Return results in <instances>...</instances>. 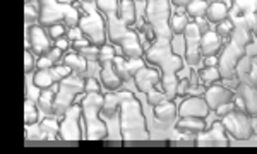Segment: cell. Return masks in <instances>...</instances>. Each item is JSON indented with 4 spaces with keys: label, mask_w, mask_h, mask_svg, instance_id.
I'll return each mask as SVG.
<instances>
[{
    "label": "cell",
    "mask_w": 257,
    "mask_h": 154,
    "mask_svg": "<svg viewBox=\"0 0 257 154\" xmlns=\"http://www.w3.org/2000/svg\"><path fill=\"white\" fill-rule=\"evenodd\" d=\"M146 62L149 65L158 67L161 72L160 89L165 91L168 99H175L178 96V74L184 69V60L173 50L172 40H156L146 50Z\"/></svg>",
    "instance_id": "1"
},
{
    "label": "cell",
    "mask_w": 257,
    "mask_h": 154,
    "mask_svg": "<svg viewBox=\"0 0 257 154\" xmlns=\"http://www.w3.org/2000/svg\"><path fill=\"white\" fill-rule=\"evenodd\" d=\"M118 118H120V134H122V140L125 144L144 142V140L149 139V128L146 123L143 106H141V101L131 91L127 93L122 105H120Z\"/></svg>",
    "instance_id": "2"
},
{
    "label": "cell",
    "mask_w": 257,
    "mask_h": 154,
    "mask_svg": "<svg viewBox=\"0 0 257 154\" xmlns=\"http://www.w3.org/2000/svg\"><path fill=\"white\" fill-rule=\"evenodd\" d=\"M40 21L43 28L64 23L67 28L77 26L82 16V7L77 4H62L59 0H38Z\"/></svg>",
    "instance_id": "3"
},
{
    "label": "cell",
    "mask_w": 257,
    "mask_h": 154,
    "mask_svg": "<svg viewBox=\"0 0 257 154\" xmlns=\"http://www.w3.org/2000/svg\"><path fill=\"white\" fill-rule=\"evenodd\" d=\"M103 103H105V96L101 93H84V98L81 99L88 140H103L108 135V128L101 120Z\"/></svg>",
    "instance_id": "4"
},
{
    "label": "cell",
    "mask_w": 257,
    "mask_h": 154,
    "mask_svg": "<svg viewBox=\"0 0 257 154\" xmlns=\"http://www.w3.org/2000/svg\"><path fill=\"white\" fill-rule=\"evenodd\" d=\"M144 18L155 29L158 40H172V0H146Z\"/></svg>",
    "instance_id": "5"
},
{
    "label": "cell",
    "mask_w": 257,
    "mask_h": 154,
    "mask_svg": "<svg viewBox=\"0 0 257 154\" xmlns=\"http://www.w3.org/2000/svg\"><path fill=\"white\" fill-rule=\"evenodd\" d=\"M86 79L72 74L59 82V91L55 94V111L57 115H64L70 106L74 105V99L79 93H84Z\"/></svg>",
    "instance_id": "6"
},
{
    "label": "cell",
    "mask_w": 257,
    "mask_h": 154,
    "mask_svg": "<svg viewBox=\"0 0 257 154\" xmlns=\"http://www.w3.org/2000/svg\"><path fill=\"white\" fill-rule=\"evenodd\" d=\"M101 14L103 12L98 9L89 11L88 14L81 16L79 24H77V26L81 28L82 35H84L93 45H96V47L105 45L106 38H108V28H106V23Z\"/></svg>",
    "instance_id": "7"
},
{
    "label": "cell",
    "mask_w": 257,
    "mask_h": 154,
    "mask_svg": "<svg viewBox=\"0 0 257 154\" xmlns=\"http://www.w3.org/2000/svg\"><path fill=\"white\" fill-rule=\"evenodd\" d=\"M226 132L237 140H248L254 135V127H252V115L247 113L242 108H235L226 116L221 118Z\"/></svg>",
    "instance_id": "8"
},
{
    "label": "cell",
    "mask_w": 257,
    "mask_h": 154,
    "mask_svg": "<svg viewBox=\"0 0 257 154\" xmlns=\"http://www.w3.org/2000/svg\"><path fill=\"white\" fill-rule=\"evenodd\" d=\"M247 55L245 48L240 47L238 43H235L233 40L228 41L223 47L221 53L218 57V69L221 72L223 81H231V79H238L237 77V65L243 57Z\"/></svg>",
    "instance_id": "9"
},
{
    "label": "cell",
    "mask_w": 257,
    "mask_h": 154,
    "mask_svg": "<svg viewBox=\"0 0 257 154\" xmlns=\"http://www.w3.org/2000/svg\"><path fill=\"white\" fill-rule=\"evenodd\" d=\"M81 115H82V106L81 103L72 105L67 111L64 113V118L60 122V132L59 137L62 140H67V142H77L81 140Z\"/></svg>",
    "instance_id": "10"
},
{
    "label": "cell",
    "mask_w": 257,
    "mask_h": 154,
    "mask_svg": "<svg viewBox=\"0 0 257 154\" xmlns=\"http://www.w3.org/2000/svg\"><path fill=\"white\" fill-rule=\"evenodd\" d=\"M201 40H202V35H201V31H199L197 23L196 21L189 23V26L184 33V45H185L184 55H185V62H187L190 67L197 65L202 58Z\"/></svg>",
    "instance_id": "11"
},
{
    "label": "cell",
    "mask_w": 257,
    "mask_h": 154,
    "mask_svg": "<svg viewBox=\"0 0 257 154\" xmlns=\"http://www.w3.org/2000/svg\"><path fill=\"white\" fill-rule=\"evenodd\" d=\"M196 145H206V147H228L230 139H228V132L223 122H213V125L206 128L204 132L197 134Z\"/></svg>",
    "instance_id": "12"
},
{
    "label": "cell",
    "mask_w": 257,
    "mask_h": 154,
    "mask_svg": "<svg viewBox=\"0 0 257 154\" xmlns=\"http://www.w3.org/2000/svg\"><path fill=\"white\" fill-rule=\"evenodd\" d=\"M132 79H134V84L138 87V91H141V93H144L148 96V94H151L160 89L161 72L156 69H151V67H146V65H144V67L141 69Z\"/></svg>",
    "instance_id": "13"
},
{
    "label": "cell",
    "mask_w": 257,
    "mask_h": 154,
    "mask_svg": "<svg viewBox=\"0 0 257 154\" xmlns=\"http://www.w3.org/2000/svg\"><path fill=\"white\" fill-rule=\"evenodd\" d=\"M108 18V40L111 41L113 45H117V47H122L123 41H127L128 38H132V36L139 35L138 29H132L131 26H127V24H123L122 21L117 18V14H111V16H106Z\"/></svg>",
    "instance_id": "14"
},
{
    "label": "cell",
    "mask_w": 257,
    "mask_h": 154,
    "mask_svg": "<svg viewBox=\"0 0 257 154\" xmlns=\"http://www.w3.org/2000/svg\"><path fill=\"white\" fill-rule=\"evenodd\" d=\"M28 38H30V48L35 55L43 57L52 50V41H50V35L45 33V28L41 24H33L28 29Z\"/></svg>",
    "instance_id": "15"
},
{
    "label": "cell",
    "mask_w": 257,
    "mask_h": 154,
    "mask_svg": "<svg viewBox=\"0 0 257 154\" xmlns=\"http://www.w3.org/2000/svg\"><path fill=\"white\" fill-rule=\"evenodd\" d=\"M235 96H237V94H235L233 91H230L225 86H218V84L208 86V89H206V93H204V99L208 101V105L213 111H216L219 106L226 105V103H233Z\"/></svg>",
    "instance_id": "16"
},
{
    "label": "cell",
    "mask_w": 257,
    "mask_h": 154,
    "mask_svg": "<svg viewBox=\"0 0 257 154\" xmlns=\"http://www.w3.org/2000/svg\"><path fill=\"white\" fill-rule=\"evenodd\" d=\"M211 108L204 96H190L180 103L178 106V116H199V118H206L209 115Z\"/></svg>",
    "instance_id": "17"
},
{
    "label": "cell",
    "mask_w": 257,
    "mask_h": 154,
    "mask_svg": "<svg viewBox=\"0 0 257 154\" xmlns=\"http://www.w3.org/2000/svg\"><path fill=\"white\" fill-rule=\"evenodd\" d=\"M237 94L243 101V108L247 113L257 116V87L248 84V82H240V86L237 87Z\"/></svg>",
    "instance_id": "18"
},
{
    "label": "cell",
    "mask_w": 257,
    "mask_h": 154,
    "mask_svg": "<svg viewBox=\"0 0 257 154\" xmlns=\"http://www.w3.org/2000/svg\"><path fill=\"white\" fill-rule=\"evenodd\" d=\"M175 128L182 134L197 135L206 130V118H199V116H180L175 123Z\"/></svg>",
    "instance_id": "19"
},
{
    "label": "cell",
    "mask_w": 257,
    "mask_h": 154,
    "mask_svg": "<svg viewBox=\"0 0 257 154\" xmlns=\"http://www.w3.org/2000/svg\"><path fill=\"white\" fill-rule=\"evenodd\" d=\"M233 23H235V29H233V33H231L230 38L233 40L235 43H238L240 47L247 48L248 45H250L252 41L255 40L254 33H252L250 28L247 26L245 18H240V16H237V19H235Z\"/></svg>",
    "instance_id": "20"
},
{
    "label": "cell",
    "mask_w": 257,
    "mask_h": 154,
    "mask_svg": "<svg viewBox=\"0 0 257 154\" xmlns=\"http://www.w3.org/2000/svg\"><path fill=\"white\" fill-rule=\"evenodd\" d=\"M221 50H223V38L216 31H208L206 35H202V40H201L202 57L218 55Z\"/></svg>",
    "instance_id": "21"
},
{
    "label": "cell",
    "mask_w": 257,
    "mask_h": 154,
    "mask_svg": "<svg viewBox=\"0 0 257 154\" xmlns=\"http://www.w3.org/2000/svg\"><path fill=\"white\" fill-rule=\"evenodd\" d=\"M128 91H111L105 96V103H103V110H101V115L103 116H115L120 111V105L122 101L125 99Z\"/></svg>",
    "instance_id": "22"
},
{
    "label": "cell",
    "mask_w": 257,
    "mask_h": 154,
    "mask_svg": "<svg viewBox=\"0 0 257 154\" xmlns=\"http://www.w3.org/2000/svg\"><path fill=\"white\" fill-rule=\"evenodd\" d=\"M99 79H101L103 86H105L108 91H117L123 84V81L118 77V74L115 72L113 64H111V62L101 65V69H99Z\"/></svg>",
    "instance_id": "23"
},
{
    "label": "cell",
    "mask_w": 257,
    "mask_h": 154,
    "mask_svg": "<svg viewBox=\"0 0 257 154\" xmlns=\"http://www.w3.org/2000/svg\"><path fill=\"white\" fill-rule=\"evenodd\" d=\"M117 18L123 24L134 28L136 21H138V6H136L134 0H118Z\"/></svg>",
    "instance_id": "24"
},
{
    "label": "cell",
    "mask_w": 257,
    "mask_h": 154,
    "mask_svg": "<svg viewBox=\"0 0 257 154\" xmlns=\"http://www.w3.org/2000/svg\"><path fill=\"white\" fill-rule=\"evenodd\" d=\"M177 113H178V110H177L175 103H173V99H165L163 103L155 106L156 120H160V122H163V123L173 122V120L177 118Z\"/></svg>",
    "instance_id": "25"
},
{
    "label": "cell",
    "mask_w": 257,
    "mask_h": 154,
    "mask_svg": "<svg viewBox=\"0 0 257 154\" xmlns=\"http://www.w3.org/2000/svg\"><path fill=\"white\" fill-rule=\"evenodd\" d=\"M228 16H230V9H228V6L223 2V0H218V2L209 4L206 18H208V21H211V23L219 24V23H223V21H226Z\"/></svg>",
    "instance_id": "26"
},
{
    "label": "cell",
    "mask_w": 257,
    "mask_h": 154,
    "mask_svg": "<svg viewBox=\"0 0 257 154\" xmlns=\"http://www.w3.org/2000/svg\"><path fill=\"white\" fill-rule=\"evenodd\" d=\"M64 64L74 70V74L77 76H84L86 70H88V60L81 55L79 52H67V55L64 58Z\"/></svg>",
    "instance_id": "27"
},
{
    "label": "cell",
    "mask_w": 257,
    "mask_h": 154,
    "mask_svg": "<svg viewBox=\"0 0 257 154\" xmlns=\"http://www.w3.org/2000/svg\"><path fill=\"white\" fill-rule=\"evenodd\" d=\"M36 105L45 115H50V116H55L57 111H55V94L52 93L50 89H45L43 93L38 96V101Z\"/></svg>",
    "instance_id": "28"
},
{
    "label": "cell",
    "mask_w": 257,
    "mask_h": 154,
    "mask_svg": "<svg viewBox=\"0 0 257 154\" xmlns=\"http://www.w3.org/2000/svg\"><path fill=\"white\" fill-rule=\"evenodd\" d=\"M53 82H55V79H53L52 69H38L35 72V77H33V84L40 91L50 89L53 86Z\"/></svg>",
    "instance_id": "29"
},
{
    "label": "cell",
    "mask_w": 257,
    "mask_h": 154,
    "mask_svg": "<svg viewBox=\"0 0 257 154\" xmlns=\"http://www.w3.org/2000/svg\"><path fill=\"white\" fill-rule=\"evenodd\" d=\"M231 11H233L235 16L247 18V16L257 12V0H233Z\"/></svg>",
    "instance_id": "30"
},
{
    "label": "cell",
    "mask_w": 257,
    "mask_h": 154,
    "mask_svg": "<svg viewBox=\"0 0 257 154\" xmlns=\"http://www.w3.org/2000/svg\"><path fill=\"white\" fill-rule=\"evenodd\" d=\"M40 132L47 139H55V137H59L60 132V122H57L53 116L47 115V118H43L40 122Z\"/></svg>",
    "instance_id": "31"
},
{
    "label": "cell",
    "mask_w": 257,
    "mask_h": 154,
    "mask_svg": "<svg viewBox=\"0 0 257 154\" xmlns=\"http://www.w3.org/2000/svg\"><path fill=\"white\" fill-rule=\"evenodd\" d=\"M199 79H201V82L204 86H213L214 82L221 81V72H219L218 65L216 67H202L201 70H199Z\"/></svg>",
    "instance_id": "32"
},
{
    "label": "cell",
    "mask_w": 257,
    "mask_h": 154,
    "mask_svg": "<svg viewBox=\"0 0 257 154\" xmlns=\"http://www.w3.org/2000/svg\"><path fill=\"white\" fill-rule=\"evenodd\" d=\"M208 7H209V2H206V0H192L185 9H187L189 18L201 19L208 14Z\"/></svg>",
    "instance_id": "33"
},
{
    "label": "cell",
    "mask_w": 257,
    "mask_h": 154,
    "mask_svg": "<svg viewBox=\"0 0 257 154\" xmlns=\"http://www.w3.org/2000/svg\"><path fill=\"white\" fill-rule=\"evenodd\" d=\"M38 105L31 99H26L24 103V122H26L28 127H33L38 123Z\"/></svg>",
    "instance_id": "34"
},
{
    "label": "cell",
    "mask_w": 257,
    "mask_h": 154,
    "mask_svg": "<svg viewBox=\"0 0 257 154\" xmlns=\"http://www.w3.org/2000/svg\"><path fill=\"white\" fill-rule=\"evenodd\" d=\"M252 67H254V58L245 55L237 65V77L240 79V82H245V79H248Z\"/></svg>",
    "instance_id": "35"
},
{
    "label": "cell",
    "mask_w": 257,
    "mask_h": 154,
    "mask_svg": "<svg viewBox=\"0 0 257 154\" xmlns=\"http://www.w3.org/2000/svg\"><path fill=\"white\" fill-rule=\"evenodd\" d=\"M172 31H173V36H180L185 33V29L189 26V16H180V14H175L172 16Z\"/></svg>",
    "instance_id": "36"
},
{
    "label": "cell",
    "mask_w": 257,
    "mask_h": 154,
    "mask_svg": "<svg viewBox=\"0 0 257 154\" xmlns=\"http://www.w3.org/2000/svg\"><path fill=\"white\" fill-rule=\"evenodd\" d=\"M113 64V69H115V72L118 74V77L122 79L123 82L128 81L131 79V74H128V69H127V58L125 57H115V60L111 62Z\"/></svg>",
    "instance_id": "37"
},
{
    "label": "cell",
    "mask_w": 257,
    "mask_h": 154,
    "mask_svg": "<svg viewBox=\"0 0 257 154\" xmlns=\"http://www.w3.org/2000/svg\"><path fill=\"white\" fill-rule=\"evenodd\" d=\"M115 57H117V53H115V48L111 47V45L105 43L99 47V53H98V62L99 64H108V62H113Z\"/></svg>",
    "instance_id": "38"
},
{
    "label": "cell",
    "mask_w": 257,
    "mask_h": 154,
    "mask_svg": "<svg viewBox=\"0 0 257 154\" xmlns=\"http://www.w3.org/2000/svg\"><path fill=\"white\" fill-rule=\"evenodd\" d=\"M96 9L101 11L103 14H106V16L117 14L118 0H96Z\"/></svg>",
    "instance_id": "39"
},
{
    "label": "cell",
    "mask_w": 257,
    "mask_h": 154,
    "mask_svg": "<svg viewBox=\"0 0 257 154\" xmlns=\"http://www.w3.org/2000/svg\"><path fill=\"white\" fill-rule=\"evenodd\" d=\"M233 29H235V23L228 18L226 21H223V23L216 24V29H214V31H216L221 38H230L231 33H233Z\"/></svg>",
    "instance_id": "40"
},
{
    "label": "cell",
    "mask_w": 257,
    "mask_h": 154,
    "mask_svg": "<svg viewBox=\"0 0 257 154\" xmlns=\"http://www.w3.org/2000/svg\"><path fill=\"white\" fill-rule=\"evenodd\" d=\"M79 53L82 57L86 58L88 62H98V53H99V47H96V45H88V47L81 48Z\"/></svg>",
    "instance_id": "41"
},
{
    "label": "cell",
    "mask_w": 257,
    "mask_h": 154,
    "mask_svg": "<svg viewBox=\"0 0 257 154\" xmlns=\"http://www.w3.org/2000/svg\"><path fill=\"white\" fill-rule=\"evenodd\" d=\"M52 74H53V79H55V82H60V81H64L65 77L72 76L74 70L64 64V65H59V67H53L52 69Z\"/></svg>",
    "instance_id": "42"
},
{
    "label": "cell",
    "mask_w": 257,
    "mask_h": 154,
    "mask_svg": "<svg viewBox=\"0 0 257 154\" xmlns=\"http://www.w3.org/2000/svg\"><path fill=\"white\" fill-rule=\"evenodd\" d=\"M24 18H26L28 24L36 23V21H40V9H36L33 4H26V9H24Z\"/></svg>",
    "instance_id": "43"
},
{
    "label": "cell",
    "mask_w": 257,
    "mask_h": 154,
    "mask_svg": "<svg viewBox=\"0 0 257 154\" xmlns=\"http://www.w3.org/2000/svg\"><path fill=\"white\" fill-rule=\"evenodd\" d=\"M67 26H65L64 23H59V24H53V26H50L48 28V35H50V38H53V40H59L62 38V36L67 33Z\"/></svg>",
    "instance_id": "44"
},
{
    "label": "cell",
    "mask_w": 257,
    "mask_h": 154,
    "mask_svg": "<svg viewBox=\"0 0 257 154\" xmlns=\"http://www.w3.org/2000/svg\"><path fill=\"white\" fill-rule=\"evenodd\" d=\"M143 67H144L143 58H127V69H128V74H131V77H134Z\"/></svg>",
    "instance_id": "45"
},
{
    "label": "cell",
    "mask_w": 257,
    "mask_h": 154,
    "mask_svg": "<svg viewBox=\"0 0 257 154\" xmlns=\"http://www.w3.org/2000/svg\"><path fill=\"white\" fill-rule=\"evenodd\" d=\"M35 69H36L35 53H33L31 50H26V52H24V70H26V74H31Z\"/></svg>",
    "instance_id": "46"
},
{
    "label": "cell",
    "mask_w": 257,
    "mask_h": 154,
    "mask_svg": "<svg viewBox=\"0 0 257 154\" xmlns=\"http://www.w3.org/2000/svg\"><path fill=\"white\" fill-rule=\"evenodd\" d=\"M99 82L96 77H88L84 84V93H99Z\"/></svg>",
    "instance_id": "47"
},
{
    "label": "cell",
    "mask_w": 257,
    "mask_h": 154,
    "mask_svg": "<svg viewBox=\"0 0 257 154\" xmlns=\"http://www.w3.org/2000/svg\"><path fill=\"white\" fill-rule=\"evenodd\" d=\"M82 31H81V28L79 26H72V28H69L67 29V38H69V41H70V45L74 43V41H77L79 38H82Z\"/></svg>",
    "instance_id": "48"
},
{
    "label": "cell",
    "mask_w": 257,
    "mask_h": 154,
    "mask_svg": "<svg viewBox=\"0 0 257 154\" xmlns=\"http://www.w3.org/2000/svg\"><path fill=\"white\" fill-rule=\"evenodd\" d=\"M53 64H55V62L48 55H43V57H38V60H36V69H53Z\"/></svg>",
    "instance_id": "49"
},
{
    "label": "cell",
    "mask_w": 257,
    "mask_h": 154,
    "mask_svg": "<svg viewBox=\"0 0 257 154\" xmlns=\"http://www.w3.org/2000/svg\"><path fill=\"white\" fill-rule=\"evenodd\" d=\"M235 108H237V105H235V101L233 103H226V105H223V106H219L214 113L218 115V118H223V116H226L230 111H233Z\"/></svg>",
    "instance_id": "50"
},
{
    "label": "cell",
    "mask_w": 257,
    "mask_h": 154,
    "mask_svg": "<svg viewBox=\"0 0 257 154\" xmlns=\"http://www.w3.org/2000/svg\"><path fill=\"white\" fill-rule=\"evenodd\" d=\"M88 45H91V41L86 38V36H82V38H79L77 41H74L72 43V48L76 50V52H79L81 48H84V47H88Z\"/></svg>",
    "instance_id": "51"
},
{
    "label": "cell",
    "mask_w": 257,
    "mask_h": 154,
    "mask_svg": "<svg viewBox=\"0 0 257 154\" xmlns=\"http://www.w3.org/2000/svg\"><path fill=\"white\" fill-rule=\"evenodd\" d=\"M62 52H64V50H60L59 47H53V48L47 53V55H48L50 58H52L53 62H59V60H60V57H62Z\"/></svg>",
    "instance_id": "52"
},
{
    "label": "cell",
    "mask_w": 257,
    "mask_h": 154,
    "mask_svg": "<svg viewBox=\"0 0 257 154\" xmlns=\"http://www.w3.org/2000/svg\"><path fill=\"white\" fill-rule=\"evenodd\" d=\"M196 23H197V26H199V31H201V35H206V33H208V31H211V29H209V24H208V21H204V18L196 19Z\"/></svg>",
    "instance_id": "53"
},
{
    "label": "cell",
    "mask_w": 257,
    "mask_h": 154,
    "mask_svg": "<svg viewBox=\"0 0 257 154\" xmlns=\"http://www.w3.org/2000/svg\"><path fill=\"white\" fill-rule=\"evenodd\" d=\"M245 52H247L248 57H252L254 60H257V40H254L250 45H248V47L245 48Z\"/></svg>",
    "instance_id": "54"
},
{
    "label": "cell",
    "mask_w": 257,
    "mask_h": 154,
    "mask_svg": "<svg viewBox=\"0 0 257 154\" xmlns=\"http://www.w3.org/2000/svg\"><path fill=\"white\" fill-rule=\"evenodd\" d=\"M247 82H248V84H252V86L257 87V64H254V67H252L250 74H248Z\"/></svg>",
    "instance_id": "55"
},
{
    "label": "cell",
    "mask_w": 257,
    "mask_h": 154,
    "mask_svg": "<svg viewBox=\"0 0 257 154\" xmlns=\"http://www.w3.org/2000/svg\"><path fill=\"white\" fill-rule=\"evenodd\" d=\"M204 65H206V67H216V65H218V55L204 57Z\"/></svg>",
    "instance_id": "56"
},
{
    "label": "cell",
    "mask_w": 257,
    "mask_h": 154,
    "mask_svg": "<svg viewBox=\"0 0 257 154\" xmlns=\"http://www.w3.org/2000/svg\"><path fill=\"white\" fill-rule=\"evenodd\" d=\"M53 43H55V47H59L60 50H67L69 45H70V41H69V38H64V36H62V38L55 40Z\"/></svg>",
    "instance_id": "57"
},
{
    "label": "cell",
    "mask_w": 257,
    "mask_h": 154,
    "mask_svg": "<svg viewBox=\"0 0 257 154\" xmlns=\"http://www.w3.org/2000/svg\"><path fill=\"white\" fill-rule=\"evenodd\" d=\"M173 4H175L177 7H187L190 2H192V0H172Z\"/></svg>",
    "instance_id": "58"
},
{
    "label": "cell",
    "mask_w": 257,
    "mask_h": 154,
    "mask_svg": "<svg viewBox=\"0 0 257 154\" xmlns=\"http://www.w3.org/2000/svg\"><path fill=\"white\" fill-rule=\"evenodd\" d=\"M206 2H209V4H211V2H218V0H206Z\"/></svg>",
    "instance_id": "59"
},
{
    "label": "cell",
    "mask_w": 257,
    "mask_h": 154,
    "mask_svg": "<svg viewBox=\"0 0 257 154\" xmlns=\"http://www.w3.org/2000/svg\"><path fill=\"white\" fill-rule=\"evenodd\" d=\"M82 2H86V4H89V2H93V0H82Z\"/></svg>",
    "instance_id": "60"
},
{
    "label": "cell",
    "mask_w": 257,
    "mask_h": 154,
    "mask_svg": "<svg viewBox=\"0 0 257 154\" xmlns=\"http://www.w3.org/2000/svg\"><path fill=\"white\" fill-rule=\"evenodd\" d=\"M33 2V0H26V4H31Z\"/></svg>",
    "instance_id": "61"
},
{
    "label": "cell",
    "mask_w": 257,
    "mask_h": 154,
    "mask_svg": "<svg viewBox=\"0 0 257 154\" xmlns=\"http://www.w3.org/2000/svg\"><path fill=\"white\" fill-rule=\"evenodd\" d=\"M254 62H257V60H254Z\"/></svg>",
    "instance_id": "62"
}]
</instances>
